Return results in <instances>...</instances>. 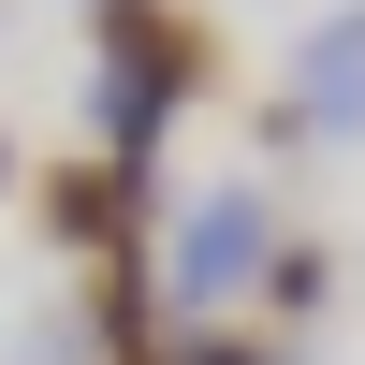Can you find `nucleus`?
<instances>
[{"label": "nucleus", "instance_id": "obj_1", "mask_svg": "<svg viewBox=\"0 0 365 365\" xmlns=\"http://www.w3.org/2000/svg\"><path fill=\"white\" fill-rule=\"evenodd\" d=\"M220 88V29L190 0H103L88 15V146L161 175V132Z\"/></svg>", "mask_w": 365, "mask_h": 365}, {"label": "nucleus", "instance_id": "obj_2", "mask_svg": "<svg viewBox=\"0 0 365 365\" xmlns=\"http://www.w3.org/2000/svg\"><path fill=\"white\" fill-rule=\"evenodd\" d=\"M263 249H278V205H263L249 175L190 190V205H175V234H161V307H175V322H249Z\"/></svg>", "mask_w": 365, "mask_h": 365}, {"label": "nucleus", "instance_id": "obj_3", "mask_svg": "<svg viewBox=\"0 0 365 365\" xmlns=\"http://www.w3.org/2000/svg\"><path fill=\"white\" fill-rule=\"evenodd\" d=\"M29 220L58 234V263H117V249H146V220H161V175H132V161H103V146H73V161L29 175Z\"/></svg>", "mask_w": 365, "mask_h": 365}, {"label": "nucleus", "instance_id": "obj_4", "mask_svg": "<svg viewBox=\"0 0 365 365\" xmlns=\"http://www.w3.org/2000/svg\"><path fill=\"white\" fill-rule=\"evenodd\" d=\"M278 117L307 146H365V0H336V15L292 44V88H278Z\"/></svg>", "mask_w": 365, "mask_h": 365}, {"label": "nucleus", "instance_id": "obj_5", "mask_svg": "<svg viewBox=\"0 0 365 365\" xmlns=\"http://www.w3.org/2000/svg\"><path fill=\"white\" fill-rule=\"evenodd\" d=\"M322 307H336V249H322V234H278V249H263V292H249V322H263V336H307Z\"/></svg>", "mask_w": 365, "mask_h": 365}, {"label": "nucleus", "instance_id": "obj_6", "mask_svg": "<svg viewBox=\"0 0 365 365\" xmlns=\"http://www.w3.org/2000/svg\"><path fill=\"white\" fill-rule=\"evenodd\" d=\"M175 365H292V336H263V322H175Z\"/></svg>", "mask_w": 365, "mask_h": 365}, {"label": "nucleus", "instance_id": "obj_7", "mask_svg": "<svg viewBox=\"0 0 365 365\" xmlns=\"http://www.w3.org/2000/svg\"><path fill=\"white\" fill-rule=\"evenodd\" d=\"M0 205H15V117H0Z\"/></svg>", "mask_w": 365, "mask_h": 365}, {"label": "nucleus", "instance_id": "obj_8", "mask_svg": "<svg viewBox=\"0 0 365 365\" xmlns=\"http://www.w3.org/2000/svg\"><path fill=\"white\" fill-rule=\"evenodd\" d=\"M88 15H103V0H88Z\"/></svg>", "mask_w": 365, "mask_h": 365}, {"label": "nucleus", "instance_id": "obj_9", "mask_svg": "<svg viewBox=\"0 0 365 365\" xmlns=\"http://www.w3.org/2000/svg\"><path fill=\"white\" fill-rule=\"evenodd\" d=\"M0 15H15V0H0Z\"/></svg>", "mask_w": 365, "mask_h": 365}]
</instances>
